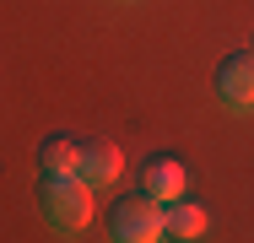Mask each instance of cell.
<instances>
[{"label": "cell", "mask_w": 254, "mask_h": 243, "mask_svg": "<svg viewBox=\"0 0 254 243\" xmlns=\"http://www.w3.org/2000/svg\"><path fill=\"white\" fill-rule=\"evenodd\" d=\"M38 168H44V173H76V168H81V141L49 135V141L38 146Z\"/></svg>", "instance_id": "obj_7"}, {"label": "cell", "mask_w": 254, "mask_h": 243, "mask_svg": "<svg viewBox=\"0 0 254 243\" xmlns=\"http://www.w3.org/2000/svg\"><path fill=\"white\" fill-rule=\"evenodd\" d=\"M205 233V211L195 205V200H168L162 205V238H179V243H190V238H200Z\"/></svg>", "instance_id": "obj_6"}, {"label": "cell", "mask_w": 254, "mask_h": 243, "mask_svg": "<svg viewBox=\"0 0 254 243\" xmlns=\"http://www.w3.org/2000/svg\"><path fill=\"white\" fill-rule=\"evenodd\" d=\"M108 238H119V243H157L162 238V200H152L146 189L114 200V211H108Z\"/></svg>", "instance_id": "obj_2"}, {"label": "cell", "mask_w": 254, "mask_h": 243, "mask_svg": "<svg viewBox=\"0 0 254 243\" xmlns=\"http://www.w3.org/2000/svg\"><path fill=\"white\" fill-rule=\"evenodd\" d=\"M92 189H114L119 173H125V157L114 141H81V168H76Z\"/></svg>", "instance_id": "obj_4"}, {"label": "cell", "mask_w": 254, "mask_h": 243, "mask_svg": "<svg viewBox=\"0 0 254 243\" xmlns=\"http://www.w3.org/2000/svg\"><path fill=\"white\" fill-rule=\"evenodd\" d=\"M216 97L227 108H238V114L254 108V49H238V54H227L216 65Z\"/></svg>", "instance_id": "obj_3"}, {"label": "cell", "mask_w": 254, "mask_h": 243, "mask_svg": "<svg viewBox=\"0 0 254 243\" xmlns=\"http://www.w3.org/2000/svg\"><path fill=\"white\" fill-rule=\"evenodd\" d=\"M38 205L60 233H81L92 222V184L81 173H44V189H38Z\"/></svg>", "instance_id": "obj_1"}, {"label": "cell", "mask_w": 254, "mask_h": 243, "mask_svg": "<svg viewBox=\"0 0 254 243\" xmlns=\"http://www.w3.org/2000/svg\"><path fill=\"white\" fill-rule=\"evenodd\" d=\"M190 184V173H184V162H173V157H146V168H141V189L152 194V200H179Z\"/></svg>", "instance_id": "obj_5"}]
</instances>
